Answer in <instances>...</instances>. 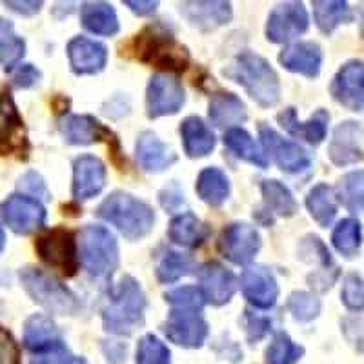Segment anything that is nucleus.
<instances>
[{
	"label": "nucleus",
	"mask_w": 364,
	"mask_h": 364,
	"mask_svg": "<svg viewBox=\"0 0 364 364\" xmlns=\"http://www.w3.org/2000/svg\"><path fill=\"white\" fill-rule=\"evenodd\" d=\"M314 21L323 33L330 35L336 31L337 26L352 21V11L348 2L343 0H315Z\"/></svg>",
	"instance_id": "c9c22d12"
},
{
	"label": "nucleus",
	"mask_w": 364,
	"mask_h": 364,
	"mask_svg": "<svg viewBox=\"0 0 364 364\" xmlns=\"http://www.w3.org/2000/svg\"><path fill=\"white\" fill-rule=\"evenodd\" d=\"M343 333L357 352L364 353V318H344Z\"/></svg>",
	"instance_id": "de8ad7c7"
},
{
	"label": "nucleus",
	"mask_w": 364,
	"mask_h": 364,
	"mask_svg": "<svg viewBox=\"0 0 364 364\" xmlns=\"http://www.w3.org/2000/svg\"><path fill=\"white\" fill-rule=\"evenodd\" d=\"M26 148L24 122L17 112V106L11 97L6 93L2 97V154L22 151Z\"/></svg>",
	"instance_id": "7c9ffc66"
},
{
	"label": "nucleus",
	"mask_w": 364,
	"mask_h": 364,
	"mask_svg": "<svg viewBox=\"0 0 364 364\" xmlns=\"http://www.w3.org/2000/svg\"><path fill=\"white\" fill-rule=\"evenodd\" d=\"M262 197H264V211L273 220V215L279 217H294L297 213V203L294 195L282 182L269 178L262 181L261 184Z\"/></svg>",
	"instance_id": "473e14b6"
},
{
	"label": "nucleus",
	"mask_w": 364,
	"mask_h": 364,
	"mask_svg": "<svg viewBox=\"0 0 364 364\" xmlns=\"http://www.w3.org/2000/svg\"><path fill=\"white\" fill-rule=\"evenodd\" d=\"M186 93L182 84L170 73H157L149 79L146 102L149 119L175 115L184 106Z\"/></svg>",
	"instance_id": "1a4fd4ad"
},
{
	"label": "nucleus",
	"mask_w": 364,
	"mask_h": 364,
	"mask_svg": "<svg viewBox=\"0 0 364 364\" xmlns=\"http://www.w3.org/2000/svg\"><path fill=\"white\" fill-rule=\"evenodd\" d=\"M106 184V166L95 155H80L73 162V197L90 200Z\"/></svg>",
	"instance_id": "f3484780"
},
{
	"label": "nucleus",
	"mask_w": 364,
	"mask_h": 364,
	"mask_svg": "<svg viewBox=\"0 0 364 364\" xmlns=\"http://www.w3.org/2000/svg\"><path fill=\"white\" fill-rule=\"evenodd\" d=\"M97 215L113 224L128 240H139L151 232L155 213L148 203L124 191H115L100 203Z\"/></svg>",
	"instance_id": "7ed1b4c3"
},
{
	"label": "nucleus",
	"mask_w": 364,
	"mask_h": 364,
	"mask_svg": "<svg viewBox=\"0 0 364 364\" xmlns=\"http://www.w3.org/2000/svg\"><path fill=\"white\" fill-rule=\"evenodd\" d=\"M139 364H171V353L155 336H144L136 346Z\"/></svg>",
	"instance_id": "37998d69"
},
{
	"label": "nucleus",
	"mask_w": 364,
	"mask_h": 364,
	"mask_svg": "<svg viewBox=\"0 0 364 364\" xmlns=\"http://www.w3.org/2000/svg\"><path fill=\"white\" fill-rule=\"evenodd\" d=\"M195 264L191 261V257L182 255L178 252H168L162 255L157 266V279L164 284H171V282L178 281V279L186 277L190 273H193Z\"/></svg>",
	"instance_id": "ea45409f"
},
{
	"label": "nucleus",
	"mask_w": 364,
	"mask_h": 364,
	"mask_svg": "<svg viewBox=\"0 0 364 364\" xmlns=\"http://www.w3.org/2000/svg\"><path fill=\"white\" fill-rule=\"evenodd\" d=\"M159 200H161L162 208L168 211H175L184 204V193L178 188L177 182H171L170 186H166L164 190L159 193Z\"/></svg>",
	"instance_id": "8fccbe9b"
},
{
	"label": "nucleus",
	"mask_w": 364,
	"mask_h": 364,
	"mask_svg": "<svg viewBox=\"0 0 364 364\" xmlns=\"http://www.w3.org/2000/svg\"><path fill=\"white\" fill-rule=\"evenodd\" d=\"M181 136L188 157L200 159L215 149V135L199 117H188L181 124Z\"/></svg>",
	"instance_id": "cd10ccee"
},
{
	"label": "nucleus",
	"mask_w": 364,
	"mask_h": 364,
	"mask_svg": "<svg viewBox=\"0 0 364 364\" xmlns=\"http://www.w3.org/2000/svg\"><path fill=\"white\" fill-rule=\"evenodd\" d=\"M299 257H301L302 261L310 262V264L315 262V264L321 266V269H317L314 275L308 277V282L314 286L315 290H330L333 282L337 281V277H339V268L331 261L330 252H328L323 240L315 235L304 237L301 246H299Z\"/></svg>",
	"instance_id": "2eb2a0df"
},
{
	"label": "nucleus",
	"mask_w": 364,
	"mask_h": 364,
	"mask_svg": "<svg viewBox=\"0 0 364 364\" xmlns=\"http://www.w3.org/2000/svg\"><path fill=\"white\" fill-rule=\"evenodd\" d=\"M181 13L186 17L191 26H197L199 29L210 31V29L220 28L232 21L233 11L230 2H182L178 4Z\"/></svg>",
	"instance_id": "b1692460"
},
{
	"label": "nucleus",
	"mask_w": 364,
	"mask_h": 364,
	"mask_svg": "<svg viewBox=\"0 0 364 364\" xmlns=\"http://www.w3.org/2000/svg\"><path fill=\"white\" fill-rule=\"evenodd\" d=\"M26 55L24 38L18 37L13 29L11 22L2 18L0 24V58L6 71H11L15 66H21L22 57Z\"/></svg>",
	"instance_id": "4c0bfd02"
},
{
	"label": "nucleus",
	"mask_w": 364,
	"mask_h": 364,
	"mask_svg": "<svg viewBox=\"0 0 364 364\" xmlns=\"http://www.w3.org/2000/svg\"><path fill=\"white\" fill-rule=\"evenodd\" d=\"M21 190L28 191L29 195H33V197H42V199H50V193H48V188H46L44 181L38 173L35 171H29L26 173L24 177L21 178Z\"/></svg>",
	"instance_id": "3c124183"
},
{
	"label": "nucleus",
	"mask_w": 364,
	"mask_h": 364,
	"mask_svg": "<svg viewBox=\"0 0 364 364\" xmlns=\"http://www.w3.org/2000/svg\"><path fill=\"white\" fill-rule=\"evenodd\" d=\"M341 301L344 306L352 311L364 310V281L357 273H348L343 282Z\"/></svg>",
	"instance_id": "a18cd8bd"
},
{
	"label": "nucleus",
	"mask_w": 364,
	"mask_h": 364,
	"mask_svg": "<svg viewBox=\"0 0 364 364\" xmlns=\"http://www.w3.org/2000/svg\"><path fill=\"white\" fill-rule=\"evenodd\" d=\"M162 331L177 346L200 348L208 337V323L197 310H171Z\"/></svg>",
	"instance_id": "ddd939ff"
},
{
	"label": "nucleus",
	"mask_w": 364,
	"mask_h": 364,
	"mask_svg": "<svg viewBox=\"0 0 364 364\" xmlns=\"http://www.w3.org/2000/svg\"><path fill=\"white\" fill-rule=\"evenodd\" d=\"M18 277L29 297L46 311L55 315H73L79 311L80 304L77 297L50 273L38 268H24Z\"/></svg>",
	"instance_id": "423d86ee"
},
{
	"label": "nucleus",
	"mask_w": 364,
	"mask_h": 364,
	"mask_svg": "<svg viewBox=\"0 0 364 364\" xmlns=\"http://www.w3.org/2000/svg\"><path fill=\"white\" fill-rule=\"evenodd\" d=\"M288 310L299 323H311L321 314V301L310 291H294L288 299Z\"/></svg>",
	"instance_id": "79ce46f5"
},
{
	"label": "nucleus",
	"mask_w": 364,
	"mask_h": 364,
	"mask_svg": "<svg viewBox=\"0 0 364 364\" xmlns=\"http://www.w3.org/2000/svg\"><path fill=\"white\" fill-rule=\"evenodd\" d=\"M200 291H203L206 302L213 306H223L232 301L233 294L237 291V279L228 268L219 262H208L200 268Z\"/></svg>",
	"instance_id": "a211bd4d"
},
{
	"label": "nucleus",
	"mask_w": 364,
	"mask_h": 364,
	"mask_svg": "<svg viewBox=\"0 0 364 364\" xmlns=\"http://www.w3.org/2000/svg\"><path fill=\"white\" fill-rule=\"evenodd\" d=\"M224 75L248 91V95L262 108H272L281 99V82L277 71L261 55L242 51Z\"/></svg>",
	"instance_id": "f257e3e1"
},
{
	"label": "nucleus",
	"mask_w": 364,
	"mask_h": 364,
	"mask_svg": "<svg viewBox=\"0 0 364 364\" xmlns=\"http://www.w3.org/2000/svg\"><path fill=\"white\" fill-rule=\"evenodd\" d=\"M208 235H210V228L190 211L173 217L168 228V237L171 242L182 248H197L208 239Z\"/></svg>",
	"instance_id": "bb28decb"
},
{
	"label": "nucleus",
	"mask_w": 364,
	"mask_h": 364,
	"mask_svg": "<svg viewBox=\"0 0 364 364\" xmlns=\"http://www.w3.org/2000/svg\"><path fill=\"white\" fill-rule=\"evenodd\" d=\"M331 95L341 106L350 112L364 109V63L350 60L333 77L330 86Z\"/></svg>",
	"instance_id": "4468645a"
},
{
	"label": "nucleus",
	"mask_w": 364,
	"mask_h": 364,
	"mask_svg": "<svg viewBox=\"0 0 364 364\" xmlns=\"http://www.w3.org/2000/svg\"><path fill=\"white\" fill-rule=\"evenodd\" d=\"M68 58L73 73L95 75L106 68L108 50L106 46L86 37H75L68 44Z\"/></svg>",
	"instance_id": "6ab92c4d"
},
{
	"label": "nucleus",
	"mask_w": 364,
	"mask_h": 364,
	"mask_svg": "<svg viewBox=\"0 0 364 364\" xmlns=\"http://www.w3.org/2000/svg\"><path fill=\"white\" fill-rule=\"evenodd\" d=\"M124 4L139 17L151 15L159 8V2H151V0H124Z\"/></svg>",
	"instance_id": "5fc2aeb1"
},
{
	"label": "nucleus",
	"mask_w": 364,
	"mask_h": 364,
	"mask_svg": "<svg viewBox=\"0 0 364 364\" xmlns=\"http://www.w3.org/2000/svg\"><path fill=\"white\" fill-rule=\"evenodd\" d=\"M80 21L90 33L113 37L119 33V17L108 2H86L80 9Z\"/></svg>",
	"instance_id": "c756f323"
},
{
	"label": "nucleus",
	"mask_w": 364,
	"mask_h": 364,
	"mask_svg": "<svg viewBox=\"0 0 364 364\" xmlns=\"http://www.w3.org/2000/svg\"><path fill=\"white\" fill-rule=\"evenodd\" d=\"M261 235L245 223H233L220 233L219 252L233 264H250L261 250Z\"/></svg>",
	"instance_id": "9d476101"
},
{
	"label": "nucleus",
	"mask_w": 364,
	"mask_h": 364,
	"mask_svg": "<svg viewBox=\"0 0 364 364\" xmlns=\"http://www.w3.org/2000/svg\"><path fill=\"white\" fill-rule=\"evenodd\" d=\"M279 124L286 129V132L294 135L295 139H302L308 144H321L326 139L328 133V122H330V115L324 109H317L306 122H301L297 119V113L294 108H286L277 115Z\"/></svg>",
	"instance_id": "4be33fe9"
},
{
	"label": "nucleus",
	"mask_w": 364,
	"mask_h": 364,
	"mask_svg": "<svg viewBox=\"0 0 364 364\" xmlns=\"http://www.w3.org/2000/svg\"><path fill=\"white\" fill-rule=\"evenodd\" d=\"M136 57L146 64H154L168 71H184L190 63V55L184 46L175 41L171 29L157 22L136 37Z\"/></svg>",
	"instance_id": "20e7f679"
},
{
	"label": "nucleus",
	"mask_w": 364,
	"mask_h": 364,
	"mask_svg": "<svg viewBox=\"0 0 364 364\" xmlns=\"http://www.w3.org/2000/svg\"><path fill=\"white\" fill-rule=\"evenodd\" d=\"M224 144L226 148L232 151L235 157L242 159V161L250 162V164L257 166V168H268V157H266L264 148L257 144L252 139L248 132H245L242 128H235L226 132L224 135Z\"/></svg>",
	"instance_id": "2f4dec72"
},
{
	"label": "nucleus",
	"mask_w": 364,
	"mask_h": 364,
	"mask_svg": "<svg viewBox=\"0 0 364 364\" xmlns=\"http://www.w3.org/2000/svg\"><path fill=\"white\" fill-rule=\"evenodd\" d=\"M146 295L141 282L126 275L102 308V323L106 331L115 336H132L136 328L144 324Z\"/></svg>",
	"instance_id": "f03ea898"
},
{
	"label": "nucleus",
	"mask_w": 364,
	"mask_h": 364,
	"mask_svg": "<svg viewBox=\"0 0 364 364\" xmlns=\"http://www.w3.org/2000/svg\"><path fill=\"white\" fill-rule=\"evenodd\" d=\"M2 220L18 235L37 232L46 223V210L41 200L28 195H11L2 204Z\"/></svg>",
	"instance_id": "f8f14e48"
},
{
	"label": "nucleus",
	"mask_w": 364,
	"mask_h": 364,
	"mask_svg": "<svg viewBox=\"0 0 364 364\" xmlns=\"http://www.w3.org/2000/svg\"><path fill=\"white\" fill-rule=\"evenodd\" d=\"M79 261L91 277L108 279L119 266V245L109 230L86 226L79 235Z\"/></svg>",
	"instance_id": "39448f33"
},
{
	"label": "nucleus",
	"mask_w": 364,
	"mask_h": 364,
	"mask_svg": "<svg viewBox=\"0 0 364 364\" xmlns=\"http://www.w3.org/2000/svg\"><path fill=\"white\" fill-rule=\"evenodd\" d=\"M195 190H197L200 200L217 208L226 203V199L230 197V181L219 168H206L200 171Z\"/></svg>",
	"instance_id": "72a5a7b5"
},
{
	"label": "nucleus",
	"mask_w": 364,
	"mask_h": 364,
	"mask_svg": "<svg viewBox=\"0 0 364 364\" xmlns=\"http://www.w3.org/2000/svg\"><path fill=\"white\" fill-rule=\"evenodd\" d=\"M135 154L142 170L149 171V173H161L177 162V155L173 154V149L168 148L154 132H142L139 135Z\"/></svg>",
	"instance_id": "5701e85b"
},
{
	"label": "nucleus",
	"mask_w": 364,
	"mask_h": 364,
	"mask_svg": "<svg viewBox=\"0 0 364 364\" xmlns=\"http://www.w3.org/2000/svg\"><path fill=\"white\" fill-rule=\"evenodd\" d=\"M29 364H79V357H73L66 344H58V346L46 350V352L37 353L31 357Z\"/></svg>",
	"instance_id": "49530a36"
},
{
	"label": "nucleus",
	"mask_w": 364,
	"mask_h": 364,
	"mask_svg": "<svg viewBox=\"0 0 364 364\" xmlns=\"http://www.w3.org/2000/svg\"><path fill=\"white\" fill-rule=\"evenodd\" d=\"M304 355V348L295 344L286 333L275 336L273 343L266 350L268 364H295Z\"/></svg>",
	"instance_id": "a19ab883"
},
{
	"label": "nucleus",
	"mask_w": 364,
	"mask_h": 364,
	"mask_svg": "<svg viewBox=\"0 0 364 364\" xmlns=\"http://www.w3.org/2000/svg\"><path fill=\"white\" fill-rule=\"evenodd\" d=\"M248 318V339L252 343H257V341H261L262 337L272 330V321L266 317H259V315H246Z\"/></svg>",
	"instance_id": "603ef678"
},
{
	"label": "nucleus",
	"mask_w": 364,
	"mask_h": 364,
	"mask_svg": "<svg viewBox=\"0 0 364 364\" xmlns=\"http://www.w3.org/2000/svg\"><path fill=\"white\" fill-rule=\"evenodd\" d=\"M360 135H363V129L353 120H346L337 126L330 148H328L330 161L337 166H350L364 161L363 149H360Z\"/></svg>",
	"instance_id": "aec40b11"
},
{
	"label": "nucleus",
	"mask_w": 364,
	"mask_h": 364,
	"mask_svg": "<svg viewBox=\"0 0 364 364\" xmlns=\"http://www.w3.org/2000/svg\"><path fill=\"white\" fill-rule=\"evenodd\" d=\"M331 242L337 252L346 259H352L357 255L363 242V232H360V223L355 219H343L333 230Z\"/></svg>",
	"instance_id": "58836bf2"
},
{
	"label": "nucleus",
	"mask_w": 364,
	"mask_h": 364,
	"mask_svg": "<svg viewBox=\"0 0 364 364\" xmlns=\"http://www.w3.org/2000/svg\"><path fill=\"white\" fill-rule=\"evenodd\" d=\"M4 6H8L11 11L29 17V15H35V13L41 11V8L44 4L42 2H15V0H6Z\"/></svg>",
	"instance_id": "6e6d98bb"
},
{
	"label": "nucleus",
	"mask_w": 364,
	"mask_h": 364,
	"mask_svg": "<svg viewBox=\"0 0 364 364\" xmlns=\"http://www.w3.org/2000/svg\"><path fill=\"white\" fill-rule=\"evenodd\" d=\"M166 302H170L173 310H197L200 311L204 306V299L200 288H193V286H182L177 290H171L164 294Z\"/></svg>",
	"instance_id": "c03bdc74"
},
{
	"label": "nucleus",
	"mask_w": 364,
	"mask_h": 364,
	"mask_svg": "<svg viewBox=\"0 0 364 364\" xmlns=\"http://www.w3.org/2000/svg\"><path fill=\"white\" fill-rule=\"evenodd\" d=\"M104 352L108 355V360L113 364H120L122 360H126V344H117L109 343V350L104 348Z\"/></svg>",
	"instance_id": "4d7b16f0"
},
{
	"label": "nucleus",
	"mask_w": 364,
	"mask_h": 364,
	"mask_svg": "<svg viewBox=\"0 0 364 364\" xmlns=\"http://www.w3.org/2000/svg\"><path fill=\"white\" fill-rule=\"evenodd\" d=\"M208 117L215 128H228L230 132L248 119V112H246L245 102L233 93H217L210 100Z\"/></svg>",
	"instance_id": "a878e982"
},
{
	"label": "nucleus",
	"mask_w": 364,
	"mask_h": 364,
	"mask_svg": "<svg viewBox=\"0 0 364 364\" xmlns=\"http://www.w3.org/2000/svg\"><path fill=\"white\" fill-rule=\"evenodd\" d=\"M63 343L64 341L60 337V333H58L57 326L46 315H33L26 323L24 346L33 355L46 352V350H51V348L58 346V344Z\"/></svg>",
	"instance_id": "c85d7f7f"
},
{
	"label": "nucleus",
	"mask_w": 364,
	"mask_h": 364,
	"mask_svg": "<svg viewBox=\"0 0 364 364\" xmlns=\"http://www.w3.org/2000/svg\"><path fill=\"white\" fill-rule=\"evenodd\" d=\"M337 197L352 213L364 211V170L350 171L337 184Z\"/></svg>",
	"instance_id": "e433bc0d"
},
{
	"label": "nucleus",
	"mask_w": 364,
	"mask_h": 364,
	"mask_svg": "<svg viewBox=\"0 0 364 364\" xmlns=\"http://www.w3.org/2000/svg\"><path fill=\"white\" fill-rule=\"evenodd\" d=\"M11 77L13 84L17 87H31L41 80V71L31 64H21L17 70H13Z\"/></svg>",
	"instance_id": "09e8293b"
},
{
	"label": "nucleus",
	"mask_w": 364,
	"mask_h": 364,
	"mask_svg": "<svg viewBox=\"0 0 364 364\" xmlns=\"http://www.w3.org/2000/svg\"><path fill=\"white\" fill-rule=\"evenodd\" d=\"M306 208L318 226H330L337 215V199L333 188H330L324 182L311 188L306 197Z\"/></svg>",
	"instance_id": "f704fd0d"
},
{
	"label": "nucleus",
	"mask_w": 364,
	"mask_h": 364,
	"mask_svg": "<svg viewBox=\"0 0 364 364\" xmlns=\"http://www.w3.org/2000/svg\"><path fill=\"white\" fill-rule=\"evenodd\" d=\"M240 290L259 310H269L279 299V286L273 273L266 266H250L240 277Z\"/></svg>",
	"instance_id": "dca6fc26"
},
{
	"label": "nucleus",
	"mask_w": 364,
	"mask_h": 364,
	"mask_svg": "<svg viewBox=\"0 0 364 364\" xmlns=\"http://www.w3.org/2000/svg\"><path fill=\"white\" fill-rule=\"evenodd\" d=\"M259 136L266 154L275 161V164L286 173H299V171L310 168L311 159L304 148L291 141H286L277 132L269 126H259Z\"/></svg>",
	"instance_id": "9b49d317"
},
{
	"label": "nucleus",
	"mask_w": 364,
	"mask_h": 364,
	"mask_svg": "<svg viewBox=\"0 0 364 364\" xmlns=\"http://www.w3.org/2000/svg\"><path fill=\"white\" fill-rule=\"evenodd\" d=\"M0 337H2V364H18V348L13 341V337L9 336L8 331H0Z\"/></svg>",
	"instance_id": "864d4df0"
},
{
	"label": "nucleus",
	"mask_w": 364,
	"mask_h": 364,
	"mask_svg": "<svg viewBox=\"0 0 364 364\" xmlns=\"http://www.w3.org/2000/svg\"><path fill=\"white\" fill-rule=\"evenodd\" d=\"M35 248L46 264L60 269L68 277L75 275L79 268V242L70 230L53 228L37 240Z\"/></svg>",
	"instance_id": "0eeeda50"
},
{
	"label": "nucleus",
	"mask_w": 364,
	"mask_h": 364,
	"mask_svg": "<svg viewBox=\"0 0 364 364\" xmlns=\"http://www.w3.org/2000/svg\"><path fill=\"white\" fill-rule=\"evenodd\" d=\"M310 26V17L302 2H282L269 13L266 24V38L275 44L294 41Z\"/></svg>",
	"instance_id": "6e6552de"
},
{
	"label": "nucleus",
	"mask_w": 364,
	"mask_h": 364,
	"mask_svg": "<svg viewBox=\"0 0 364 364\" xmlns=\"http://www.w3.org/2000/svg\"><path fill=\"white\" fill-rule=\"evenodd\" d=\"M58 129L63 133L68 144L87 146L99 142L106 136H112V132L104 128L95 117L91 115H66L58 120Z\"/></svg>",
	"instance_id": "393cba45"
},
{
	"label": "nucleus",
	"mask_w": 364,
	"mask_h": 364,
	"mask_svg": "<svg viewBox=\"0 0 364 364\" xmlns=\"http://www.w3.org/2000/svg\"><path fill=\"white\" fill-rule=\"evenodd\" d=\"M279 63L291 73L315 79L323 66V50L315 42H295L279 55Z\"/></svg>",
	"instance_id": "412c9836"
}]
</instances>
